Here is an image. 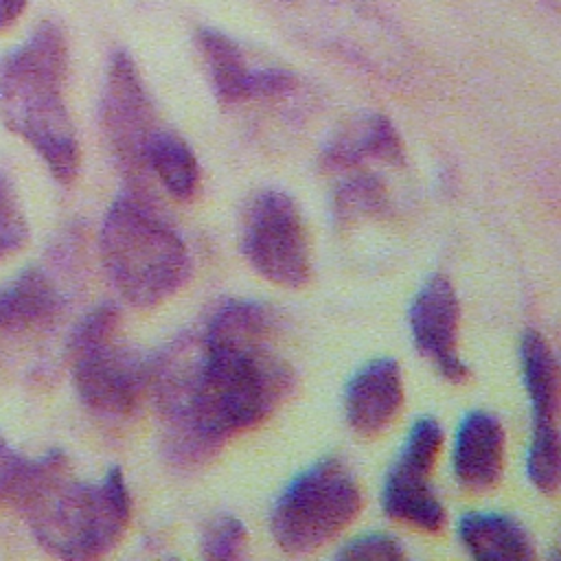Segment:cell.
Wrapping results in <instances>:
<instances>
[{
    "label": "cell",
    "mask_w": 561,
    "mask_h": 561,
    "mask_svg": "<svg viewBox=\"0 0 561 561\" xmlns=\"http://www.w3.org/2000/svg\"><path fill=\"white\" fill-rule=\"evenodd\" d=\"M149 175L162 184V188L180 202H188L199 191V164L188 142L171 129H156L147 147Z\"/></svg>",
    "instance_id": "20"
},
{
    "label": "cell",
    "mask_w": 561,
    "mask_h": 561,
    "mask_svg": "<svg viewBox=\"0 0 561 561\" xmlns=\"http://www.w3.org/2000/svg\"><path fill=\"white\" fill-rule=\"evenodd\" d=\"M121 311L101 302L70 333L68 355L79 399L105 419H129L138 412L149 386V362L118 342Z\"/></svg>",
    "instance_id": "5"
},
{
    "label": "cell",
    "mask_w": 561,
    "mask_h": 561,
    "mask_svg": "<svg viewBox=\"0 0 561 561\" xmlns=\"http://www.w3.org/2000/svg\"><path fill=\"white\" fill-rule=\"evenodd\" d=\"M390 206L388 188L375 173H351L333 193V221L337 228H348L359 221L386 215Z\"/></svg>",
    "instance_id": "21"
},
{
    "label": "cell",
    "mask_w": 561,
    "mask_h": 561,
    "mask_svg": "<svg viewBox=\"0 0 561 561\" xmlns=\"http://www.w3.org/2000/svg\"><path fill=\"white\" fill-rule=\"evenodd\" d=\"M68 42L59 24L42 22L0 61V118L46 162L50 175L70 184L81 151L66 107Z\"/></svg>",
    "instance_id": "2"
},
{
    "label": "cell",
    "mask_w": 561,
    "mask_h": 561,
    "mask_svg": "<svg viewBox=\"0 0 561 561\" xmlns=\"http://www.w3.org/2000/svg\"><path fill=\"white\" fill-rule=\"evenodd\" d=\"M241 252L270 283L298 289L311 278L307 228L296 202L278 188H263L241 219Z\"/></svg>",
    "instance_id": "7"
},
{
    "label": "cell",
    "mask_w": 561,
    "mask_h": 561,
    "mask_svg": "<svg viewBox=\"0 0 561 561\" xmlns=\"http://www.w3.org/2000/svg\"><path fill=\"white\" fill-rule=\"evenodd\" d=\"M278 313L259 300L230 298L197 333H180L147 357L162 423V454L184 471L208 465L224 445L289 397L296 377L276 353Z\"/></svg>",
    "instance_id": "1"
},
{
    "label": "cell",
    "mask_w": 561,
    "mask_h": 561,
    "mask_svg": "<svg viewBox=\"0 0 561 561\" xmlns=\"http://www.w3.org/2000/svg\"><path fill=\"white\" fill-rule=\"evenodd\" d=\"M504 447V427L497 416L484 410L465 414L451 451V467L458 484L469 493L491 491L502 478Z\"/></svg>",
    "instance_id": "14"
},
{
    "label": "cell",
    "mask_w": 561,
    "mask_h": 561,
    "mask_svg": "<svg viewBox=\"0 0 561 561\" xmlns=\"http://www.w3.org/2000/svg\"><path fill=\"white\" fill-rule=\"evenodd\" d=\"M458 320L460 305L449 278L430 276L410 305V331L419 353L451 383L471 377L469 366L458 355Z\"/></svg>",
    "instance_id": "12"
},
{
    "label": "cell",
    "mask_w": 561,
    "mask_h": 561,
    "mask_svg": "<svg viewBox=\"0 0 561 561\" xmlns=\"http://www.w3.org/2000/svg\"><path fill=\"white\" fill-rule=\"evenodd\" d=\"M522 379L533 408V440L530 454H557L559 432H557V408H559V377L557 362L546 342V337L526 329L519 344Z\"/></svg>",
    "instance_id": "15"
},
{
    "label": "cell",
    "mask_w": 561,
    "mask_h": 561,
    "mask_svg": "<svg viewBox=\"0 0 561 561\" xmlns=\"http://www.w3.org/2000/svg\"><path fill=\"white\" fill-rule=\"evenodd\" d=\"M440 447V423L432 416L416 419L383 480L381 508L390 519L423 533H438L445 526V506L430 484Z\"/></svg>",
    "instance_id": "10"
},
{
    "label": "cell",
    "mask_w": 561,
    "mask_h": 561,
    "mask_svg": "<svg viewBox=\"0 0 561 561\" xmlns=\"http://www.w3.org/2000/svg\"><path fill=\"white\" fill-rule=\"evenodd\" d=\"M101 261L118 296L151 309L178 294L191 276V254L180 232L142 191L127 188L105 213Z\"/></svg>",
    "instance_id": "3"
},
{
    "label": "cell",
    "mask_w": 561,
    "mask_h": 561,
    "mask_svg": "<svg viewBox=\"0 0 561 561\" xmlns=\"http://www.w3.org/2000/svg\"><path fill=\"white\" fill-rule=\"evenodd\" d=\"M68 467V456L61 449L28 458L0 434V506L22 513L44 484Z\"/></svg>",
    "instance_id": "19"
},
{
    "label": "cell",
    "mask_w": 561,
    "mask_h": 561,
    "mask_svg": "<svg viewBox=\"0 0 561 561\" xmlns=\"http://www.w3.org/2000/svg\"><path fill=\"white\" fill-rule=\"evenodd\" d=\"M26 0H0V33L7 31L18 22V18L24 13Z\"/></svg>",
    "instance_id": "25"
},
{
    "label": "cell",
    "mask_w": 561,
    "mask_h": 561,
    "mask_svg": "<svg viewBox=\"0 0 561 561\" xmlns=\"http://www.w3.org/2000/svg\"><path fill=\"white\" fill-rule=\"evenodd\" d=\"M462 548L482 561H524L535 557V546L526 528L504 513H465L458 522Z\"/></svg>",
    "instance_id": "18"
},
{
    "label": "cell",
    "mask_w": 561,
    "mask_h": 561,
    "mask_svg": "<svg viewBox=\"0 0 561 561\" xmlns=\"http://www.w3.org/2000/svg\"><path fill=\"white\" fill-rule=\"evenodd\" d=\"M66 311V296L57 280L31 265L0 285V329L28 333L53 329Z\"/></svg>",
    "instance_id": "16"
},
{
    "label": "cell",
    "mask_w": 561,
    "mask_h": 561,
    "mask_svg": "<svg viewBox=\"0 0 561 561\" xmlns=\"http://www.w3.org/2000/svg\"><path fill=\"white\" fill-rule=\"evenodd\" d=\"M28 239V221L11 182L0 173V261L22 250Z\"/></svg>",
    "instance_id": "23"
},
{
    "label": "cell",
    "mask_w": 561,
    "mask_h": 561,
    "mask_svg": "<svg viewBox=\"0 0 561 561\" xmlns=\"http://www.w3.org/2000/svg\"><path fill=\"white\" fill-rule=\"evenodd\" d=\"M300 37L353 57H368V44H394L397 28L373 0H261Z\"/></svg>",
    "instance_id": "9"
},
{
    "label": "cell",
    "mask_w": 561,
    "mask_h": 561,
    "mask_svg": "<svg viewBox=\"0 0 561 561\" xmlns=\"http://www.w3.org/2000/svg\"><path fill=\"white\" fill-rule=\"evenodd\" d=\"M37 543L61 559H99L123 539L131 497L118 467L99 482H81L70 467L53 476L22 511Z\"/></svg>",
    "instance_id": "4"
},
{
    "label": "cell",
    "mask_w": 561,
    "mask_h": 561,
    "mask_svg": "<svg viewBox=\"0 0 561 561\" xmlns=\"http://www.w3.org/2000/svg\"><path fill=\"white\" fill-rule=\"evenodd\" d=\"M403 405L401 368L392 357L364 364L344 392V414L351 430L364 438L379 436L392 425Z\"/></svg>",
    "instance_id": "13"
},
{
    "label": "cell",
    "mask_w": 561,
    "mask_h": 561,
    "mask_svg": "<svg viewBox=\"0 0 561 561\" xmlns=\"http://www.w3.org/2000/svg\"><path fill=\"white\" fill-rule=\"evenodd\" d=\"M245 539L248 535L241 519H237L230 513H219L204 526L202 554L206 559H217V561L239 559L243 554Z\"/></svg>",
    "instance_id": "22"
},
{
    "label": "cell",
    "mask_w": 561,
    "mask_h": 561,
    "mask_svg": "<svg viewBox=\"0 0 561 561\" xmlns=\"http://www.w3.org/2000/svg\"><path fill=\"white\" fill-rule=\"evenodd\" d=\"M195 42L208 70L215 96L224 105L274 101L291 94L298 88L296 75L287 68H252L243 48L224 31L202 26L195 33Z\"/></svg>",
    "instance_id": "11"
},
{
    "label": "cell",
    "mask_w": 561,
    "mask_h": 561,
    "mask_svg": "<svg viewBox=\"0 0 561 561\" xmlns=\"http://www.w3.org/2000/svg\"><path fill=\"white\" fill-rule=\"evenodd\" d=\"M541 4H546L550 11H559V7H561V0H539Z\"/></svg>",
    "instance_id": "26"
},
{
    "label": "cell",
    "mask_w": 561,
    "mask_h": 561,
    "mask_svg": "<svg viewBox=\"0 0 561 561\" xmlns=\"http://www.w3.org/2000/svg\"><path fill=\"white\" fill-rule=\"evenodd\" d=\"M337 559H379V561H401L405 559L403 546L386 533H366L351 541H346L337 554Z\"/></svg>",
    "instance_id": "24"
},
{
    "label": "cell",
    "mask_w": 561,
    "mask_h": 561,
    "mask_svg": "<svg viewBox=\"0 0 561 561\" xmlns=\"http://www.w3.org/2000/svg\"><path fill=\"white\" fill-rule=\"evenodd\" d=\"M359 508L362 491L353 471L327 456L283 489L270 513V530L280 550L309 554L333 541Z\"/></svg>",
    "instance_id": "6"
},
{
    "label": "cell",
    "mask_w": 561,
    "mask_h": 561,
    "mask_svg": "<svg viewBox=\"0 0 561 561\" xmlns=\"http://www.w3.org/2000/svg\"><path fill=\"white\" fill-rule=\"evenodd\" d=\"M101 129L110 156L131 191L147 188V147L158 129L153 103L127 50H114L101 94Z\"/></svg>",
    "instance_id": "8"
},
{
    "label": "cell",
    "mask_w": 561,
    "mask_h": 561,
    "mask_svg": "<svg viewBox=\"0 0 561 561\" xmlns=\"http://www.w3.org/2000/svg\"><path fill=\"white\" fill-rule=\"evenodd\" d=\"M366 160L388 164L403 162V142L388 116L362 112L342 123L327 140L320 162L327 171L355 169Z\"/></svg>",
    "instance_id": "17"
}]
</instances>
